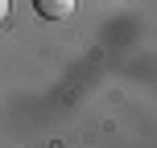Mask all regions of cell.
I'll return each instance as SVG.
<instances>
[{
    "instance_id": "7a4b0ae2",
    "label": "cell",
    "mask_w": 157,
    "mask_h": 148,
    "mask_svg": "<svg viewBox=\"0 0 157 148\" xmlns=\"http://www.w3.org/2000/svg\"><path fill=\"white\" fill-rule=\"evenodd\" d=\"M4 16H8V0H0V25H4Z\"/></svg>"
},
{
    "instance_id": "6da1fadb",
    "label": "cell",
    "mask_w": 157,
    "mask_h": 148,
    "mask_svg": "<svg viewBox=\"0 0 157 148\" xmlns=\"http://www.w3.org/2000/svg\"><path fill=\"white\" fill-rule=\"evenodd\" d=\"M33 8L41 16H50V21H66L75 13V0H33Z\"/></svg>"
}]
</instances>
